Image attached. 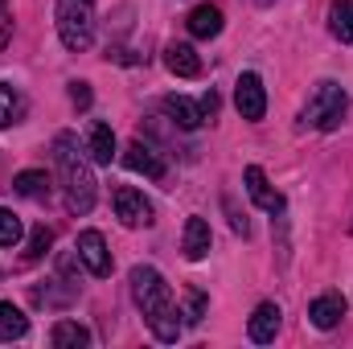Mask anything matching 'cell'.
I'll return each mask as SVG.
<instances>
[{
  "label": "cell",
  "mask_w": 353,
  "mask_h": 349,
  "mask_svg": "<svg viewBox=\"0 0 353 349\" xmlns=\"http://www.w3.org/2000/svg\"><path fill=\"white\" fill-rule=\"evenodd\" d=\"M128 283H132V300L144 312L152 337L157 341H176L181 337V321H176L181 308L173 304V288L165 283V275L157 267H148V263H136L132 275H128Z\"/></svg>",
  "instance_id": "cell-1"
},
{
  "label": "cell",
  "mask_w": 353,
  "mask_h": 349,
  "mask_svg": "<svg viewBox=\"0 0 353 349\" xmlns=\"http://www.w3.org/2000/svg\"><path fill=\"white\" fill-rule=\"evenodd\" d=\"M54 161H58L62 189H66V210H70V214H90L94 193H99V181H94L87 148L79 144L74 132H58V136H54Z\"/></svg>",
  "instance_id": "cell-2"
},
{
  "label": "cell",
  "mask_w": 353,
  "mask_h": 349,
  "mask_svg": "<svg viewBox=\"0 0 353 349\" xmlns=\"http://www.w3.org/2000/svg\"><path fill=\"white\" fill-rule=\"evenodd\" d=\"M345 115H350V94L345 87H337L333 79H321L312 94H308V103H304V111H300V128L308 132H337L341 123H345Z\"/></svg>",
  "instance_id": "cell-3"
},
{
  "label": "cell",
  "mask_w": 353,
  "mask_h": 349,
  "mask_svg": "<svg viewBox=\"0 0 353 349\" xmlns=\"http://www.w3.org/2000/svg\"><path fill=\"white\" fill-rule=\"evenodd\" d=\"M54 21H58V37L66 50L87 54L94 46V0H58Z\"/></svg>",
  "instance_id": "cell-4"
},
{
  "label": "cell",
  "mask_w": 353,
  "mask_h": 349,
  "mask_svg": "<svg viewBox=\"0 0 353 349\" xmlns=\"http://www.w3.org/2000/svg\"><path fill=\"white\" fill-rule=\"evenodd\" d=\"M115 218H119L128 230H140V226H152V222H157V210H152V201H148L140 189L119 185V189H115Z\"/></svg>",
  "instance_id": "cell-5"
},
{
  "label": "cell",
  "mask_w": 353,
  "mask_h": 349,
  "mask_svg": "<svg viewBox=\"0 0 353 349\" xmlns=\"http://www.w3.org/2000/svg\"><path fill=\"white\" fill-rule=\"evenodd\" d=\"M234 107H239V115L251 119V123H259L267 115V87L255 70L239 74V83H234Z\"/></svg>",
  "instance_id": "cell-6"
},
{
  "label": "cell",
  "mask_w": 353,
  "mask_h": 349,
  "mask_svg": "<svg viewBox=\"0 0 353 349\" xmlns=\"http://www.w3.org/2000/svg\"><path fill=\"white\" fill-rule=\"evenodd\" d=\"M243 189H247V197H251L259 210H267V214H283V210H288L283 193L267 181V173L259 165H247V169H243Z\"/></svg>",
  "instance_id": "cell-7"
},
{
  "label": "cell",
  "mask_w": 353,
  "mask_h": 349,
  "mask_svg": "<svg viewBox=\"0 0 353 349\" xmlns=\"http://www.w3.org/2000/svg\"><path fill=\"white\" fill-rule=\"evenodd\" d=\"M74 255H79V263H87L90 275H99V279L111 275V251H107V239H103L99 230H83V235H79Z\"/></svg>",
  "instance_id": "cell-8"
},
{
  "label": "cell",
  "mask_w": 353,
  "mask_h": 349,
  "mask_svg": "<svg viewBox=\"0 0 353 349\" xmlns=\"http://www.w3.org/2000/svg\"><path fill=\"white\" fill-rule=\"evenodd\" d=\"M345 312H350V300H345L341 292H325V296H316V300L308 304V321H312L316 329H337V325L345 321Z\"/></svg>",
  "instance_id": "cell-9"
},
{
  "label": "cell",
  "mask_w": 353,
  "mask_h": 349,
  "mask_svg": "<svg viewBox=\"0 0 353 349\" xmlns=\"http://www.w3.org/2000/svg\"><path fill=\"white\" fill-rule=\"evenodd\" d=\"M161 107H165V115L173 119L176 128H181V132H197V128L205 123V111H201V99L193 103V99H185V94H169V99H165Z\"/></svg>",
  "instance_id": "cell-10"
},
{
  "label": "cell",
  "mask_w": 353,
  "mask_h": 349,
  "mask_svg": "<svg viewBox=\"0 0 353 349\" xmlns=\"http://www.w3.org/2000/svg\"><path fill=\"white\" fill-rule=\"evenodd\" d=\"M123 165H128L132 173H144L148 181H165V161H161L148 144H140V140L123 148Z\"/></svg>",
  "instance_id": "cell-11"
},
{
  "label": "cell",
  "mask_w": 353,
  "mask_h": 349,
  "mask_svg": "<svg viewBox=\"0 0 353 349\" xmlns=\"http://www.w3.org/2000/svg\"><path fill=\"white\" fill-rule=\"evenodd\" d=\"M210 243H214V235H210V222L205 218H189L185 222V235H181V251H185V259L197 263L210 255Z\"/></svg>",
  "instance_id": "cell-12"
},
{
  "label": "cell",
  "mask_w": 353,
  "mask_h": 349,
  "mask_svg": "<svg viewBox=\"0 0 353 349\" xmlns=\"http://www.w3.org/2000/svg\"><path fill=\"white\" fill-rule=\"evenodd\" d=\"M279 304H271V300H263L255 312H251V325H247V333H251V341L255 346H267V341H275V333H279Z\"/></svg>",
  "instance_id": "cell-13"
},
{
  "label": "cell",
  "mask_w": 353,
  "mask_h": 349,
  "mask_svg": "<svg viewBox=\"0 0 353 349\" xmlns=\"http://www.w3.org/2000/svg\"><path fill=\"white\" fill-rule=\"evenodd\" d=\"M165 66H169V74H176V79H197V74H201V58H197V50L185 46V41H173V46L165 50Z\"/></svg>",
  "instance_id": "cell-14"
},
{
  "label": "cell",
  "mask_w": 353,
  "mask_h": 349,
  "mask_svg": "<svg viewBox=\"0 0 353 349\" xmlns=\"http://www.w3.org/2000/svg\"><path fill=\"white\" fill-rule=\"evenodd\" d=\"M185 25H189V33H193L197 41H210V37L222 33V8H218V4H197Z\"/></svg>",
  "instance_id": "cell-15"
},
{
  "label": "cell",
  "mask_w": 353,
  "mask_h": 349,
  "mask_svg": "<svg viewBox=\"0 0 353 349\" xmlns=\"http://www.w3.org/2000/svg\"><path fill=\"white\" fill-rule=\"evenodd\" d=\"M87 152L94 165H111L115 161V132H111V123H90V136H87Z\"/></svg>",
  "instance_id": "cell-16"
},
{
  "label": "cell",
  "mask_w": 353,
  "mask_h": 349,
  "mask_svg": "<svg viewBox=\"0 0 353 349\" xmlns=\"http://www.w3.org/2000/svg\"><path fill=\"white\" fill-rule=\"evenodd\" d=\"M50 341H54L58 349H87L90 346V329L79 325V321H58V325L50 329Z\"/></svg>",
  "instance_id": "cell-17"
},
{
  "label": "cell",
  "mask_w": 353,
  "mask_h": 349,
  "mask_svg": "<svg viewBox=\"0 0 353 349\" xmlns=\"http://www.w3.org/2000/svg\"><path fill=\"white\" fill-rule=\"evenodd\" d=\"M25 333H29V317L12 300H0V341H21Z\"/></svg>",
  "instance_id": "cell-18"
},
{
  "label": "cell",
  "mask_w": 353,
  "mask_h": 349,
  "mask_svg": "<svg viewBox=\"0 0 353 349\" xmlns=\"http://www.w3.org/2000/svg\"><path fill=\"white\" fill-rule=\"evenodd\" d=\"M12 189L21 197H29V201H46L50 197V177L41 173V169H25V173L12 177Z\"/></svg>",
  "instance_id": "cell-19"
},
{
  "label": "cell",
  "mask_w": 353,
  "mask_h": 349,
  "mask_svg": "<svg viewBox=\"0 0 353 349\" xmlns=\"http://www.w3.org/2000/svg\"><path fill=\"white\" fill-rule=\"evenodd\" d=\"M329 33L337 41H353V0H333L329 4Z\"/></svg>",
  "instance_id": "cell-20"
},
{
  "label": "cell",
  "mask_w": 353,
  "mask_h": 349,
  "mask_svg": "<svg viewBox=\"0 0 353 349\" xmlns=\"http://www.w3.org/2000/svg\"><path fill=\"white\" fill-rule=\"evenodd\" d=\"M21 115H25V99H21V90L8 87V83H0V128L17 123Z\"/></svg>",
  "instance_id": "cell-21"
},
{
  "label": "cell",
  "mask_w": 353,
  "mask_h": 349,
  "mask_svg": "<svg viewBox=\"0 0 353 349\" xmlns=\"http://www.w3.org/2000/svg\"><path fill=\"white\" fill-rule=\"evenodd\" d=\"M21 235H25L21 218H17L12 210H4V206H0V247H17V243H21Z\"/></svg>",
  "instance_id": "cell-22"
},
{
  "label": "cell",
  "mask_w": 353,
  "mask_h": 349,
  "mask_svg": "<svg viewBox=\"0 0 353 349\" xmlns=\"http://www.w3.org/2000/svg\"><path fill=\"white\" fill-rule=\"evenodd\" d=\"M185 325H201V317H205V292H197V288H189L185 292Z\"/></svg>",
  "instance_id": "cell-23"
},
{
  "label": "cell",
  "mask_w": 353,
  "mask_h": 349,
  "mask_svg": "<svg viewBox=\"0 0 353 349\" xmlns=\"http://www.w3.org/2000/svg\"><path fill=\"white\" fill-rule=\"evenodd\" d=\"M50 243H54V235H50L46 226H33V235H29V251H25V259H41V255L50 251Z\"/></svg>",
  "instance_id": "cell-24"
},
{
  "label": "cell",
  "mask_w": 353,
  "mask_h": 349,
  "mask_svg": "<svg viewBox=\"0 0 353 349\" xmlns=\"http://www.w3.org/2000/svg\"><path fill=\"white\" fill-rule=\"evenodd\" d=\"M70 103H74L79 111H87L90 107V83H79V79H74V83H70Z\"/></svg>",
  "instance_id": "cell-25"
},
{
  "label": "cell",
  "mask_w": 353,
  "mask_h": 349,
  "mask_svg": "<svg viewBox=\"0 0 353 349\" xmlns=\"http://www.w3.org/2000/svg\"><path fill=\"white\" fill-rule=\"evenodd\" d=\"M12 41V12H8V0H0V50Z\"/></svg>",
  "instance_id": "cell-26"
},
{
  "label": "cell",
  "mask_w": 353,
  "mask_h": 349,
  "mask_svg": "<svg viewBox=\"0 0 353 349\" xmlns=\"http://www.w3.org/2000/svg\"><path fill=\"white\" fill-rule=\"evenodd\" d=\"M201 111H205V119H214V115H218V94H214V90H205V94H201Z\"/></svg>",
  "instance_id": "cell-27"
},
{
  "label": "cell",
  "mask_w": 353,
  "mask_h": 349,
  "mask_svg": "<svg viewBox=\"0 0 353 349\" xmlns=\"http://www.w3.org/2000/svg\"><path fill=\"white\" fill-rule=\"evenodd\" d=\"M255 4H259V8H271V4H275V0H255Z\"/></svg>",
  "instance_id": "cell-28"
},
{
  "label": "cell",
  "mask_w": 353,
  "mask_h": 349,
  "mask_svg": "<svg viewBox=\"0 0 353 349\" xmlns=\"http://www.w3.org/2000/svg\"><path fill=\"white\" fill-rule=\"evenodd\" d=\"M350 230H353V222H350Z\"/></svg>",
  "instance_id": "cell-29"
}]
</instances>
